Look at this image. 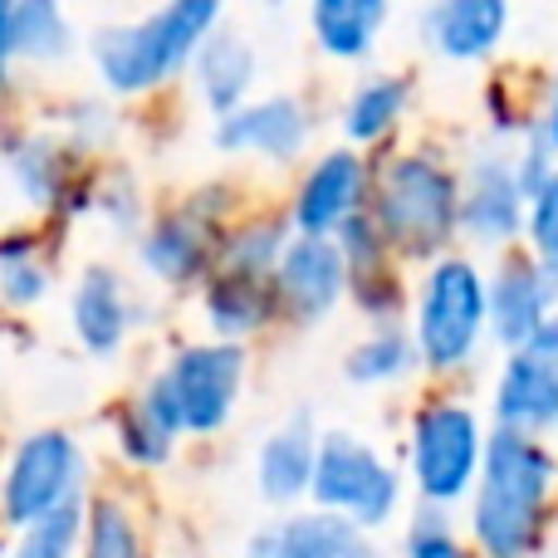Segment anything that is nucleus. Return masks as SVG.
Returning a JSON list of instances; mask_svg holds the SVG:
<instances>
[{
  "mask_svg": "<svg viewBox=\"0 0 558 558\" xmlns=\"http://www.w3.org/2000/svg\"><path fill=\"white\" fill-rule=\"evenodd\" d=\"M510 29V0H432L422 10V39L451 64H481Z\"/></svg>",
  "mask_w": 558,
  "mask_h": 558,
  "instance_id": "obj_21",
  "label": "nucleus"
},
{
  "mask_svg": "<svg viewBox=\"0 0 558 558\" xmlns=\"http://www.w3.org/2000/svg\"><path fill=\"white\" fill-rule=\"evenodd\" d=\"M5 20H10V49H15V59L54 64V59H64L74 49V29H69L59 0H10Z\"/></svg>",
  "mask_w": 558,
  "mask_h": 558,
  "instance_id": "obj_28",
  "label": "nucleus"
},
{
  "mask_svg": "<svg viewBox=\"0 0 558 558\" xmlns=\"http://www.w3.org/2000/svg\"><path fill=\"white\" fill-rule=\"evenodd\" d=\"M84 524H88V495L64 500L59 510L10 530L5 558H78L84 554Z\"/></svg>",
  "mask_w": 558,
  "mask_h": 558,
  "instance_id": "obj_29",
  "label": "nucleus"
},
{
  "mask_svg": "<svg viewBox=\"0 0 558 558\" xmlns=\"http://www.w3.org/2000/svg\"><path fill=\"white\" fill-rule=\"evenodd\" d=\"M524 348H530L534 357H544V363H554V367H558V304L549 308V314H544V324L534 328V338H530Z\"/></svg>",
  "mask_w": 558,
  "mask_h": 558,
  "instance_id": "obj_35",
  "label": "nucleus"
},
{
  "mask_svg": "<svg viewBox=\"0 0 558 558\" xmlns=\"http://www.w3.org/2000/svg\"><path fill=\"white\" fill-rule=\"evenodd\" d=\"M407 108H412V78L402 74H367L353 84L343 113H338V128H343L348 147H377L402 128Z\"/></svg>",
  "mask_w": 558,
  "mask_h": 558,
  "instance_id": "obj_25",
  "label": "nucleus"
},
{
  "mask_svg": "<svg viewBox=\"0 0 558 558\" xmlns=\"http://www.w3.org/2000/svg\"><path fill=\"white\" fill-rule=\"evenodd\" d=\"M226 0H167L153 15L133 25L98 29L94 39V69L113 94L137 98L162 88L196 59L202 39L221 25Z\"/></svg>",
  "mask_w": 558,
  "mask_h": 558,
  "instance_id": "obj_5",
  "label": "nucleus"
},
{
  "mask_svg": "<svg viewBox=\"0 0 558 558\" xmlns=\"http://www.w3.org/2000/svg\"><path fill=\"white\" fill-rule=\"evenodd\" d=\"M192 74H196V94H202V104L221 118V113H231V108H241L245 98H251L255 74H260V59H255L251 39H241L235 29L216 25L211 35L202 39V49H196Z\"/></svg>",
  "mask_w": 558,
  "mask_h": 558,
  "instance_id": "obj_22",
  "label": "nucleus"
},
{
  "mask_svg": "<svg viewBox=\"0 0 558 558\" xmlns=\"http://www.w3.org/2000/svg\"><path fill=\"white\" fill-rule=\"evenodd\" d=\"M534 133H539L544 143L554 147V157H558V74L549 84V98H544V113H539V123H534Z\"/></svg>",
  "mask_w": 558,
  "mask_h": 558,
  "instance_id": "obj_36",
  "label": "nucleus"
},
{
  "mask_svg": "<svg viewBox=\"0 0 558 558\" xmlns=\"http://www.w3.org/2000/svg\"><path fill=\"white\" fill-rule=\"evenodd\" d=\"M558 304V279L534 260L530 251H505L485 270V308H490V343L514 353L534 338L544 314Z\"/></svg>",
  "mask_w": 558,
  "mask_h": 558,
  "instance_id": "obj_14",
  "label": "nucleus"
},
{
  "mask_svg": "<svg viewBox=\"0 0 558 558\" xmlns=\"http://www.w3.org/2000/svg\"><path fill=\"white\" fill-rule=\"evenodd\" d=\"M422 377L456 383L481 363L490 343V308H485V265L465 251H446L422 265L407 308Z\"/></svg>",
  "mask_w": 558,
  "mask_h": 558,
  "instance_id": "obj_3",
  "label": "nucleus"
},
{
  "mask_svg": "<svg viewBox=\"0 0 558 558\" xmlns=\"http://www.w3.org/2000/svg\"><path fill=\"white\" fill-rule=\"evenodd\" d=\"M137 318H143V304H137L123 270L94 260L74 275V289H69V333H74V343L88 357H98V363L118 357L128 348V338L137 333Z\"/></svg>",
  "mask_w": 558,
  "mask_h": 558,
  "instance_id": "obj_15",
  "label": "nucleus"
},
{
  "mask_svg": "<svg viewBox=\"0 0 558 558\" xmlns=\"http://www.w3.org/2000/svg\"><path fill=\"white\" fill-rule=\"evenodd\" d=\"M275 294H279V328H308L328 324L348 304V260L333 235H289L275 265Z\"/></svg>",
  "mask_w": 558,
  "mask_h": 558,
  "instance_id": "obj_11",
  "label": "nucleus"
},
{
  "mask_svg": "<svg viewBox=\"0 0 558 558\" xmlns=\"http://www.w3.org/2000/svg\"><path fill=\"white\" fill-rule=\"evenodd\" d=\"M78 558H153L137 510L123 495L88 490V524H84V554Z\"/></svg>",
  "mask_w": 558,
  "mask_h": 558,
  "instance_id": "obj_27",
  "label": "nucleus"
},
{
  "mask_svg": "<svg viewBox=\"0 0 558 558\" xmlns=\"http://www.w3.org/2000/svg\"><path fill=\"white\" fill-rule=\"evenodd\" d=\"M367 216L402 265H426L461 241V167L432 147L392 153L373 172Z\"/></svg>",
  "mask_w": 558,
  "mask_h": 558,
  "instance_id": "obj_2",
  "label": "nucleus"
},
{
  "mask_svg": "<svg viewBox=\"0 0 558 558\" xmlns=\"http://www.w3.org/2000/svg\"><path fill=\"white\" fill-rule=\"evenodd\" d=\"M162 397L172 402L182 436L211 441L241 412V397L251 387V348L226 343V338H192L167 353V363L153 373Z\"/></svg>",
  "mask_w": 558,
  "mask_h": 558,
  "instance_id": "obj_7",
  "label": "nucleus"
},
{
  "mask_svg": "<svg viewBox=\"0 0 558 558\" xmlns=\"http://www.w3.org/2000/svg\"><path fill=\"white\" fill-rule=\"evenodd\" d=\"M94 206L123 231H143V196L133 182H108L104 192H94Z\"/></svg>",
  "mask_w": 558,
  "mask_h": 558,
  "instance_id": "obj_34",
  "label": "nucleus"
},
{
  "mask_svg": "<svg viewBox=\"0 0 558 558\" xmlns=\"http://www.w3.org/2000/svg\"><path fill=\"white\" fill-rule=\"evenodd\" d=\"M88 446L69 426H35L15 446H5L0 461V524L20 530V524L39 520V514L59 510L64 500L88 495Z\"/></svg>",
  "mask_w": 558,
  "mask_h": 558,
  "instance_id": "obj_8",
  "label": "nucleus"
},
{
  "mask_svg": "<svg viewBox=\"0 0 558 558\" xmlns=\"http://www.w3.org/2000/svg\"><path fill=\"white\" fill-rule=\"evenodd\" d=\"M308 505L328 514H343L348 524H357L367 534L392 530L407 510L402 461H392L373 436L348 432V426H328V432H318Z\"/></svg>",
  "mask_w": 558,
  "mask_h": 558,
  "instance_id": "obj_6",
  "label": "nucleus"
},
{
  "mask_svg": "<svg viewBox=\"0 0 558 558\" xmlns=\"http://www.w3.org/2000/svg\"><path fill=\"white\" fill-rule=\"evenodd\" d=\"M10 59H15V49H10V20H5V5H0V88H5Z\"/></svg>",
  "mask_w": 558,
  "mask_h": 558,
  "instance_id": "obj_37",
  "label": "nucleus"
},
{
  "mask_svg": "<svg viewBox=\"0 0 558 558\" xmlns=\"http://www.w3.org/2000/svg\"><path fill=\"white\" fill-rule=\"evenodd\" d=\"M0 5H10V0H0Z\"/></svg>",
  "mask_w": 558,
  "mask_h": 558,
  "instance_id": "obj_39",
  "label": "nucleus"
},
{
  "mask_svg": "<svg viewBox=\"0 0 558 558\" xmlns=\"http://www.w3.org/2000/svg\"><path fill=\"white\" fill-rule=\"evenodd\" d=\"M490 426L554 441L558 436V367L534 357L530 348L505 353L490 377Z\"/></svg>",
  "mask_w": 558,
  "mask_h": 558,
  "instance_id": "obj_18",
  "label": "nucleus"
},
{
  "mask_svg": "<svg viewBox=\"0 0 558 558\" xmlns=\"http://www.w3.org/2000/svg\"><path fill=\"white\" fill-rule=\"evenodd\" d=\"M490 422L475 402L456 392H432L407 412L402 426V475L407 495L422 510H461L481 475Z\"/></svg>",
  "mask_w": 558,
  "mask_h": 558,
  "instance_id": "obj_4",
  "label": "nucleus"
},
{
  "mask_svg": "<svg viewBox=\"0 0 558 558\" xmlns=\"http://www.w3.org/2000/svg\"><path fill=\"white\" fill-rule=\"evenodd\" d=\"M392 0H308L314 45L338 64H363L377 49Z\"/></svg>",
  "mask_w": 558,
  "mask_h": 558,
  "instance_id": "obj_23",
  "label": "nucleus"
},
{
  "mask_svg": "<svg viewBox=\"0 0 558 558\" xmlns=\"http://www.w3.org/2000/svg\"><path fill=\"white\" fill-rule=\"evenodd\" d=\"M524 196L514 153L505 147H481L461 167V241L471 251L505 255L524 241Z\"/></svg>",
  "mask_w": 558,
  "mask_h": 558,
  "instance_id": "obj_10",
  "label": "nucleus"
},
{
  "mask_svg": "<svg viewBox=\"0 0 558 558\" xmlns=\"http://www.w3.org/2000/svg\"><path fill=\"white\" fill-rule=\"evenodd\" d=\"M5 162L29 206H45V211L49 206H59V211L69 206V196H74V157H69V147L49 143V137H15V143H5Z\"/></svg>",
  "mask_w": 558,
  "mask_h": 558,
  "instance_id": "obj_26",
  "label": "nucleus"
},
{
  "mask_svg": "<svg viewBox=\"0 0 558 558\" xmlns=\"http://www.w3.org/2000/svg\"><path fill=\"white\" fill-rule=\"evenodd\" d=\"M314 456H318V426L304 412L284 416L279 426L260 436L255 446V495H260L270 510H299L308 505V481H314Z\"/></svg>",
  "mask_w": 558,
  "mask_h": 558,
  "instance_id": "obj_20",
  "label": "nucleus"
},
{
  "mask_svg": "<svg viewBox=\"0 0 558 558\" xmlns=\"http://www.w3.org/2000/svg\"><path fill=\"white\" fill-rule=\"evenodd\" d=\"M54 289V275H49L45 255L29 251V255H15V260H0V304L25 314V308H39Z\"/></svg>",
  "mask_w": 558,
  "mask_h": 558,
  "instance_id": "obj_33",
  "label": "nucleus"
},
{
  "mask_svg": "<svg viewBox=\"0 0 558 558\" xmlns=\"http://www.w3.org/2000/svg\"><path fill=\"white\" fill-rule=\"evenodd\" d=\"M520 245L558 279V167L549 172V182L530 196V206H524V241Z\"/></svg>",
  "mask_w": 558,
  "mask_h": 558,
  "instance_id": "obj_32",
  "label": "nucleus"
},
{
  "mask_svg": "<svg viewBox=\"0 0 558 558\" xmlns=\"http://www.w3.org/2000/svg\"><path fill=\"white\" fill-rule=\"evenodd\" d=\"M397 558H481V554H475L471 534L456 524L451 510H422L416 505L412 520L402 524Z\"/></svg>",
  "mask_w": 558,
  "mask_h": 558,
  "instance_id": "obj_31",
  "label": "nucleus"
},
{
  "mask_svg": "<svg viewBox=\"0 0 558 558\" xmlns=\"http://www.w3.org/2000/svg\"><path fill=\"white\" fill-rule=\"evenodd\" d=\"M289 216L284 211H260V216H235L221 235V260L216 265H235V270H260L275 275L279 251L289 241Z\"/></svg>",
  "mask_w": 558,
  "mask_h": 558,
  "instance_id": "obj_30",
  "label": "nucleus"
},
{
  "mask_svg": "<svg viewBox=\"0 0 558 558\" xmlns=\"http://www.w3.org/2000/svg\"><path fill=\"white\" fill-rule=\"evenodd\" d=\"M544 558H558V524H554V534H549V549H544Z\"/></svg>",
  "mask_w": 558,
  "mask_h": 558,
  "instance_id": "obj_38",
  "label": "nucleus"
},
{
  "mask_svg": "<svg viewBox=\"0 0 558 558\" xmlns=\"http://www.w3.org/2000/svg\"><path fill=\"white\" fill-rule=\"evenodd\" d=\"M422 377V357H416L412 328L407 324H377L363 338H353L343 353V383L363 387V392H383V387H402Z\"/></svg>",
  "mask_w": 558,
  "mask_h": 558,
  "instance_id": "obj_24",
  "label": "nucleus"
},
{
  "mask_svg": "<svg viewBox=\"0 0 558 558\" xmlns=\"http://www.w3.org/2000/svg\"><path fill=\"white\" fill-rule=\"evenodd\" d=\"M465 524L481 558H544L558 524V451L544 436H520L490 426Z\"/></svg>",
  "mask_w": 558,
  "mask_h": 558,
  "instance_id": "obj_1",
  "label": "nucleus"
},
{
  "mask_svg": "<svg viewBox=\"0 0 558 558\" xmlns=\"http://www.w3.org/2000/svg\"><path fill=\"white\" fill-rule=\"evenodd\" d=\"M196 308L211 338L251 348L260 333L279 328V294L275 275L260 270H235V265H216L196 289Z\"/></svg>",
  "mask_w": 558,
  "mask_h": 558,
  "instance_id": "obj_17",
  "label": "nucleus"
},
{
  "mask_svg": "<svg viewBox=\"0 0 558 558\" xmlns=\"http://www.w3.org/2000/svg\"><path fill=\"white\" fill-rule=\"evenodd\" d=\"M211 143H216V153H226V157H260V162L289 167L314 143V113H308L304 98H294V94L245 98L241 108L216 118Z\"/></svg>",
  "mask_w": 558,
  "mask_h": 558,
  "instance_id": "obj_13",
  "label": "nucleus"
},
{
  "mask_svg": "<svg viewBox=\"0 0 558 558\" xmlns=\"http://www.w3.org/2000/svg\"><path fill=\"white\" fill-rule=\"evenodd\" d=\"M235 221V196L226 186H202L182 206H167L137 231V265L162 289H202L221 260V235Z\"/></svg>",
  "mask_w": 558,
  "mask_h": 558,
  "instance_id": "obj_9",
  "label": "nucleus"
},
{
  "mask_svg": "<svg viewBox=\"0 0 558 558\" xmlns=\"http://www.w3.org/2000/svg\"><path fill=\"white\" fill-rule=\"evenodd\" d=\"M367 192H373V167L357 147H328L304 167L294 182L284 216L294 235H338L357 211H367Z\"/></svg>",
  "mask_w": 558,
  "mask_h": 558,
  "instance_id": "obj_12",
  "label": "nucleus"
},
{
  "mask_svg": "<svg viewBox=\"0 0 558 558\" xmlns=\"http://www.w3.org/2000/svg\"><path fill=\"white\" fill-rule=\"evenodd\" d=\"M241 558H392V554L377 544V534L348 524L343 514L299 505V510H279V520L260 524L241 544Z\"/></svg>",
  "mask_w": 558,
  "mask_h": 558,
  "instance_id": "obj_16",
  "label": "nucleus"
},
{
  "mask_svg": "<svg viewBox=\"0 0 558 558\" xmlns=\"http://www.w3.org/2000/svg\"><path fill=\"white\" fill-rule=\"evenodd\" d=\"M108 441H113V456L128 465V471H167L182 451V422H177L172 402L162 397V387L147 377L133 397L108 407Z\"/></svg>",
  "mask_w": 558,
  "mask_h": 558,
  "instance_id": "obj_19",
  "label": "nucleus"
}]
</instances>
